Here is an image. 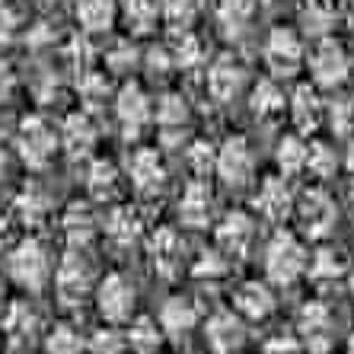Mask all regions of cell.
I'll use <instances>...</instances> for the list:
<instances>
[{
  "label": "cell",
  "mask_w": 354,
  "mask_h": 354,
  "mask_svg": "<svg viewBox=\"0 0 354 354\" xmlns=\"http://www.w3.org/2000/svg\"><path fill=\"white\" fill-rule=\"evenodd\" d=\"M306 67H310V80H313L316 90H335L342 83L348 80L351 74V58H348V51L338 45L335 39H326L310 51V58H306Z\"/></svg>",
  "instance_id": "cell-8"
},
{
  "label": "cell",
  "mask_w": 354,
  "mask_h": 354,
  "mask_svg": "<svg viewBox=\"0 0 354 354\" xmlns=\"http://www.w3.org/2000/svg\"><path fill=\"white\" fill-rule=\"evenodd\" d=\"M102 236L118 249L134 246L144 236V217H140V211L131 205H115L102 217Z\"/></svg>",
  "instance_id": "cell-22"
},
{
  "label": "cell",
  "mask_w": 354,
  "mask_h": 354,
  "mask_svg": "<svg viewBox=\"0 0 354 354\" xmlns=\"http://www.w3.org/2000/svg\"><path fill=\"white\" fill-rule=\"evenodd\" d=\"M214 157H217V147L214 144H207V140H195L189 147V166L195 179L207 176V169H214Z\"/></svg>",
  "instance_id": "cell-42"
},
{
  "label": "cell",
  "mask_w": 354,
  "mask_h": 354,
  "mask_svg": "<svg viewBox=\"0 0 354 354\" xmlns=\"http://www.w3.org/2000/svg\"><path fill=\"white\" fill-rule=\"evenodd\" d=\"M290 122L297 124V134H310L326 122V102L319 99V90L313 83H300L288 99Z\"/></svg>",
  "instance_id": "cell-21"
},
{
  "label": "cell",
  "mask_w": 354,
  "mask_h": 354,
  "mask_svg": "<svg viewBox=\"0 0 354 354\" xmlns=\"http://www.w3.org/2000/svg\"><path fill=\"white\" fill-rule=\"evenodd\" d=\"M160 322V329H163L166 338H189L192 332L198 329V322H201V313H198V306L192 297H182V294H173L166 297L163 306H160V313L153 316Z\"/></svg>",
  "instance_id": "cell-19"
},
{
  "label": "cell",
  "mask_w": 354,
  "mask_h": 354,
  "mask_svg": "<svg viewBox=\"0 0 354 354\" xmlns=\"http://www.w3.org/2000/svg\"><path fill=\"white\" fill-rule=\"evenodd\" d=\"M153 115H157V124H160V131H163V140H179L182 131H185L192 122V109L182 96L169 93V96L160 99V106Z\"/></svg>",
  "instance_id": "cell-29"
},
{
  "label": "cell",
  "mask_w": 354,
  "mask_h": 354,
  "mask_svg": "<svg viewBox=\"0 0 354 354\" xmlns=\"http://www.w3.org/2000/svg\"><path fill=\"white\" fill-rule=\"evenodd\" d=\"M51 272H55V259H51L48 246L39 236H26L17 246L10 249L7 256V278L17 288L39 294L51 284Z\"/></svg>",
  "instance_id": "cell-2"
},
{
  "label": "cell",
  "mask_w": 354,
  "mask_h": 354,
  "mask_svg": "<svg viewBox=\"0 0 354 354\" xmlns=\"http://www.w3.org/2000/svg\"><path fill=\"white\" fill-rule=\"evenodd\" d=\"M345 278H348V290H351V297H354V265H351V268H348V274H345Z\"/></svg>",
  "instance_id": "cell-49"
},
{
  "label": "cell",
  "mask_w": 354,
  "mask_h": 354,
  "mask_svg": "<svg viewBox=\"0 0 354 354\" xmlns=\"http://www.w3.org/2000/svg\"><path fill=\"white\" fill-rule=\"evenodd\" d=\"M7 214H3V211H0V246H3V239H7V230H10V227H7Z\"/></svg>",
  "instance_id": "cell-48"
},
{
  "label": "cell",
  "mask_w": 354,
  "mask_h": 354,
  "mask_svg": "<svg viewBox=\"0 0 354 354\" xmlns=\"http://www.w3.org/2000/svg\"><path fill=\"white\" fill-rule=\"evenodd\" d=\"M249 109H252V115L256 118H278L284 109H288V96L284 90L278 86V80H259L249 93Z\"/></svg>",
  "instance_id": "cell-32"
},
{
  "label": "cell",
  "mask_w": 354,
  "mask_h": 354,
  "mask_svg": "<svg viewBox=\"0 0 354 354\" xmlns=\"http://www.w3.org/2000/svg\"><path fill=\"white\" fill-rule=\"evenodd\" d=\"M19 32V13L10 0H0V41H13Z\"/></svg>",
  "instance_id": "cell-45"
},
{
  "label": "cell",
  "mask_w": 354,
  "mask_h": 354,
  "mask_svg": "<svg viewBox=\"0 0 354 354\" xmlns=\"http://www.w3.org/2000/svg\"><path fill=\"white\" fill-rule=\"evenodd\" d=\"M124 176L131 182V189L138 192L140 198H153L166 189V163L160 157V150L153 147H138L128 157V166H124Z\"/></svg>",
  "instance_id": "cell-12"
},
{
  "label": "cell",
  "mask_w": 354,
  "mask_h": 354,
  "mask_svg": "<svg viewBox=\"0 0 354 354\" xmlns=\"http://www.w3.org/2000/svg\"><path fill=\"white\" fill-rule=\"evenodd\" d=\"M227 268H230V259L223 256L221 249H205V252L192 262V274H195V278H205V281L223 278Z\"/></svg>",
  "instance_id": "cell-38"
},
{
  "label": "cell",
  "mask_w": 354,
  "mask_h": 354,
  "mask_svg": "<svg viewBox=\"0 0 354 354\" xmlns=\"http://www.w3.org/2000/svg\"><path fill=\"white\" fill-rule=\"evenodd\" d=\"M0 329L7 335L10 348H26V345H32V338L39 335V316H35L32 306L13 304L10 313L0 319Z\"/></svg>",
  "instance_id": "cell-27"
},
{
  "label": "cell",
  "mask_w": 354,
  "mask_h": 354,
  "mask_svg": "<svg viewBox=\"0 0 354 354\" xmlns=\"http://www.w3.org/2000/svg\"><path fill=\"white\" fill-rule=\"evenodd\" d=\"M243 83H246V71L233 55H223V58H217L207 67V93L217 102H230L233 96H239Z\"/></svg>",
  "instance_id": "cell-23"
},
{
  "label": "cell",
  "mask_w": 354,
  "mask_h": 354,
  "mask_svg": "<svg viewBox=\"0 0 354 354\" xmlns=\"http://www.w3.org/2000/svg\"><path fill=\"white\" fill-rule=\"evenodd\" d=\"M169 58H173L176 67H192L205 58V51H201V41H198L195 35L182 32L179 39H176V48H169Z\"/></svg>",
  "instance_id": "cell-40"
},
{
  "label": "cell",
  "mask_w": 354,
  "mask_h": 354,
  "mask_svg": "<svg viewBox=\"0 0 354 354\" xmlns=\"http://www.w3.org/2000/svg\"><path fill=\"white\" fill-rule=\"evenodd\" d=\"M96 138H99V131H96V124H93V118L83 115V112H74V115H67L58 144L71 157H86L96 147Z\"/></svg>",
  "instance_id": "cell-24"
},
{
  "label": "cell",
  "mask_w": 354,
  "mask_h": 354,
  "mask_svg": "<svg viewBox=\"0 0 354 354\" xmlns=\"http://www.w3.org/2000/svg\"><path fill=\"white\" fill-rule=\"evenodd\" d=\"M306 153H310V144H306L304 134H284L278 140V150H274V163H278V176L284 179H294V176L306 173Z\"/></svg>",
  "instance_id": "cell-30"
},
{
  "label": "cell",
  "mask_w": 354,
  "mask_h": 354,
  "mask_svg": "<svg viewBox=\"0 0 354 354\" xmlns=\"http://www.w3.org/2000/svg\"><path fill=\"white\" fill-rule=\"evenodd\" d=\"M124 332L118 326H99L86 338V354H124Z\"/></svg>",
  "instance_id": "cell-37"
},
{
  "label": "cell",
  "mask_w": 354,
  "mask_h": 354,
  "mask_svg": "<svg viewBox=\"0 0 354 354\" xmlns=\"http://www.w3.org/2000/svg\"><path fill=\"white\" fill-rule=\"evenodd\" d=\"M61 233H64L71 249L86 252V249L93 246V239L102 233V221L96 217L90 201H74V205H67L64 214H61Z\"/></svg>",
  "instance_id": "cell-18"
},
{
  "label": "cell",
  "mask_w": 354,
  "mask_h": 354,
  "mask_svg": "<svg viewBox=\"0 0 354 354\" xmlns=\"http://www.w3.org/2000/svg\"><path fill=\"white\" fill-rule=\"evenodd\" d=\"M13 211H17V217L26 223V227H39V223L48 221L51 201H48V195H45L39 185H29V189H23L17 195V201H13Z\"/></svg>",
  "instance_id": "cell-33"
},
{
  "label": "cell",
  "mask_w": 354,
  "mask_h": 354,
  "mask_svg": "<svg viewBox=\"0 0 354 354\" xmlns=\"http://www.w3.org/2000/svg\"><path fill=\"white\" fill-rule=\"evenodd\" d=\"M3 173H7V153L0 150V179H3Z\"/></svg>",
  "instance_id": "cell-50"
},
{
  "label": "cell",
  "mask_w": 354,
  "mask_h": 354,
  "mask_svg": "<svg viewBox=\"0 0 354 354\" xmlns=\"http://www.w3.org/2000/svg\"><path fill=\"white\" fill-rule=\"evenodd\" d=\"M348 354H354V332L348 335Z\"/></svg>",
  "instance_id": "cell-51"
},
{
  "label": "cell",
  "mask_w": 354,
  "mask_h": 354,
  "mask_svg": "<svg viewBox=\"0 0 354 354\" xmlns=\"http://www.w3.org/2000/svg\"><path fill=\"white\" fill-rule=\"evenodd\" d=\"M297 351H300V342H297L294 332H288V335L281 332V335L265 342V354H297Z\"/></svg>",
  "instance_id": "cell-46"
},
{
  "label": "cell",
  "mask_w": 354,
  "mask_h": 354,
  "mask_svg": "<svg viewBox=\"0 0 354 354\" xmlns=\"http://www.w3.org/2000/svg\"><path fill=\"white\" fill-rule=\"evenodd\" d=\"M236 316H243L246 322H262L274 313V288L265 278H249L239 281L233 288V306Z\"/></svg>",
  "instance_id": "cell-17"
},
{
  "label": "cell",
  "mask_w": 354,
  "mask_h": 354,
  "mask_svg": "<svg viewBox=\"0 0 354 354\" xmlns=\"http://www.w3.org/2000/svg\"><path fill=\"white\" fill-rule=\"evenodd\" d=\"M304 19H313V32H319L326 39V29L335 19V10H332L329 0H306L304 7Z\"/></svg>",
  "instance_id": "cell-43"
},
{
  "label": "cell",
  "mask_w": 354,
  "mask_h": 354,
  "mask_svg": "<svg viewBox=\"0 0 354 354\" xmlns=\"http://www.w3.org/2000/svg\"><path fill=\"white\" fill-rule=\"evenodd\" d=\"M41 345H45V354H86V338L67 322L51 326L41 338Z\"/></svg>",
  "instance_id": "cell-35"
},
{
  "label": "cell",
  "mask_w": 354,
  "mask_h": 354,
  "mask_svg": "<svg viewBox=\"0 0 354 354\" xmlns=\"http://www.w3.org/2000/svg\"><path fill=\"white\" fill-rule=\"evenodd\" d=\"M252 0H221V19L230 26H246L252 17Z\"/></svg>",
  "instance_id": "cell-44"
},
{
  "label": "cell",
  "mask_w": 354,
  "mask_h": 354,
  "mask_svg": "<svg viewBox=\"0 0 354 354\" xmlns=\"http://www.w3.org/2000/svg\"><path fill=\"white\" fill-rule=\"evenodd\" d=\"M265 64L274 77H294L306 64V48L300 32L290 26H274L265 35Z\"/></svg>",
  "instance_id": "cell-7"
},
{
  "label": "cell",
  "mask_w": 354,
  "mask_h": 354,
  "mask_svg": "<svg viewBox=\"0 0 354 354\" xmlns=\"http://www.w3.org/2000/svg\"><path fill=\"white\" fill-rule=\"evenodd\" d=\"M326 122L335 134H348L354 124V102L351 99H335L332 106H326Z\"/></svg>",
  "instance_id": "cell-41"
},
{
  "label": "cell",
  "mask_w": 354,
  "mask_h": 354,
  "mask_svg": "<svg viewBox=\"0 0 354 354\" xmlns=\"http://www.w3.org/2000/svg\"><path fill=\"white\" fill-rule=\"evenodd\" d=\"M342 166H345L348 173L354 176V138L348 140V150H345V160H342Z\"/></svg>",
  "instance_id": "cell-47"
},
{
  "label": "cell",
  "mask_w": 354,
  "mask_h": 354,
  "mask_svg": "<svg viewBox=\"0 0 354 354\" xmlns=\"http://www.w3.org/2000/svg\"><path fill=\"white\" fill-rule=\"evenodd\" d=\"M93 304H96V313L106 319V326H128L138 313V288L128 274L109 272L96 281Z\"/></svg>",
  "instance_id": "cell-4"
},
{
  "label": "cell",
  "mask_w": 354,
  "mask_h": 354,
  "mask_svg": "<svg viewBox=\"0 0 354 354\" xmlns=\"http://www.w3.org/2000/svg\"><path fill=\"white\" fill-rule=\"evenodd\" d=\"M147 259L150 268L166 281H176L185 268V239L173 227H157L147 239Z\"/></svg>",
  "instance_id": "cell-10"
},
{
  "label": "cell",
  "mask_w": 354,
  "mask_h": 354,
  "mask_svg": "<svg viewBox=\"0 0 354 354\" xmlns=\"http://www.w3.org/2000/svg\"><path fill=\"white\" fill-rule=\"evenodd\" d=\"M306 173L319 182H329L338 173V153L329 144H310V153H306Z\"/></svg>",
  "instance_id": "cell-36"
},
{
  "label": "cell",
  "mask_w": 354,
  "mask_h": 354,
  "mask_svg": "<svg viewBox=\"0 0 354 354\" xmlns=\"http://www.w3.org/2000/svg\"><path fill=\"white\" fill-rule=\"evenodd\" d=\"M118 182H122V173H118L115 163L93 160L90 169H86V195L93 201H112L118 195Z\"/></svg>",
  "instance_id": "cell-31"
},
{
  "label": "cell",
  "mask_w": 354,
  "mask_h": 354,
  "mask_svg": "<svg viewBox=\"0 0 354 354\" xmlns=\"http://www.w3.org/2000/svg\"><path fill=\"white\" fill-rule=\"evenodd\" d=\"M306 262L310 249L290 230H274L262 249V272L272 288H294L300 278H306Z\"/></svg>",
  "instance_id": "cell-1"
},
{
  "label": "cell",
  "mask_w": 354,
  "mask_h": 354,
  "mask_svg": "<svg viewBox=\"0 0 354 354\" xmlns=\"http://www.w3.org/2000/svg\"><path fill=\"white\" fill-rule=\"evenodd\" d=\"M118 13L124 17L128 29L138 32V35L153 32L157 23H160V3L157 0H124V3H118Z\"/></svg>",
  "instance_id": "cell-34"
},
{
  "label": "cell",
  "mask_w": 354,
  "mask_h": 354,
  "mask_svg": "<svg viewBox=\"0 0 354 354\" xmlns=\"http://www.w3.org/2000/svg\"><path fill=\"white\" fill-rule=\"evenodd\" d=\"M115 118L128 134H138L147 128V122L153 118V102L140 83H124L115 93Z\"/></svg>",
  "instance_id": "cell-20"
},
{
  "label": "cell",
  "mask_w": 354,
  "mask_h": 354,
  "mask_svg": "<svg viewBox=\"0 0 354 354\" xmlns=\"http://www.w3.org/2000/svg\"><path fill=\"white\" fill-rule=\"evenodd\" d=\"M51 288H55L61 306H80L83 300H90L93 290H96V268H93L90 256L80 249H67L55 262Z\"/></svg>",
  "instance_id": "cell-3"
},
{
  "label": "cell",
  "mask_w": 354,
  "mask_h": 354,
  "mask_svg": "<svg viewBox=\"0 0 354 354\" xmlns=\"http://www.w3.org/2000/svg\"><path fill=\"white\" fill-rule=\"evenodd\" d=\"M294 217L304 223V233L313 239H326L335 227V201L322 189H310L294 201Z\"/></svg>",
  "instance_id": "cell-13"
},
{
  "label": "cell",
  "mask_w": 354,
  "mask_h": 354,
  "mask_svg": "<svg viewBox=\"0 0 354 354\" xmlns=\"http://www.w3.org/2000/svg\"><path fill=\"white\" fill-rule=\"evenodd\" d=\"M201 332H205V345L214 354H236L246 345V319L227 310V306L207 316Z\"/></svg>",
  "instance_id": "cell-15"
},
{
  "label": "cell",
  "mask_w": 354,
  "mask_h": 354,
  "mask_svg": "<svg viewBox=\"0 0 354 354\" xmlns=\"http://www.w3.org/2000/svg\"><path fill=\"white\" fill-rule=\"evenodd\" d=\"M17 150H19V157H23L26 166L45 169V166L55 160V153H58V134H55V128H51L45 118L32 115L19 124Z\"/></svg>",
  "instance_id": "cell-9"
},
{
  "label": "cell",
  "mask_w": 354,
  "mask_h": 354,
  "mask_svg": "<svg viewBox=\"0 0 354 354\" xmlns=\"http://www.w3.org/2000/svg\"><path fill=\"white\" fill-rule=\"evenodd\" d=\"M74 17L83 32H109L118 19V0H74Z\"/></svg>",
  "instance_id": "cell-26"
},
{
  "label": "cell",
  "mask_w": 354,
  "mask_h": 354,
  "mask_svg": "<svg viewBox=\"0 0 354 354\" xmlns=\"http://www.w3.org/2000/svg\"><path fill=\"white\" fill-rule=\"evenodd\" d=\"M214 173L227 189H246L256 182V150L243 134H230L217 147Z\"/></svg>",
  "instance_id": "cell-5"
},
{
  "label": "cell",
  "mask_w": 354,
  "mask_h": 354,
  "mask_svg": "<svg viewBox=\"0 0 354 354\" xmlns=\"http://www.w3.org/2000/svg\"><path fill=\"white\" fill-rule=\"evenodd\" d=\"M351 265L345 262L342 249L335 246H319L316 252H310V262H306V278L326 288V284H335L338 278H345Z\"/></svg>",
  "instance_id": "cell-25"
},
{
  "label": "cell",
  "mask_w": 354,
  "mask_h": 354,
  "mask_svg": "<svg viewBox=\"0 0 354 354\" xmlns=\"http://www.w3.org/2000/svg\"><path fill=\"white\" fill-rule=\"evenodd\" d=\"M259 236V221L249 211H227V214L217 221V230H214V239H217V249L223 256H246L252 243Z\"/></svg>",
  "instance_id": "cell-14"
},
{
  "label": "cell",
  "mask_w": 354,
  "mask_h": 354,
  "mask_svg": "<svg viewBox=\"0 0 354 354\" xmlns=\"http://www.w3.org/2000/svg\"><path fill=\"white\" fill-rule=\"evenodd\" d=\"M195 13H198L195 0H163L160 3V19H166L176 29H185L195 19Z\"/></svg>",
  "instance_id": "cell-39"
},
{
  "label": "cell",
  "mask_w": 354,
  "mask_h": 354,
  "mask_svg": "<svg viewBox=\"0 0 354 354\" xmlns=\"http://www.w3.org/2000/svg\"><path fill=\"white\" fill-rule=\"evenodd\" d=\"M45 3H55V0H45Z\"/></svg>",
  "instance_id": "cell-53"
},
{
  "label": "cell",
  "mask_w": 354,
  "mask_h": 354,
  "mask_svg": "<svg viewBox=\"0 0 354 354\" xmlns=\"http://www.w3.org/2000/svg\"><path fill=\"white\" fill-rule=\"evenodd\" d=\"M351 223H354V205H351Z\"/></svg>",
  "instance_id": "cell-52"
},
{
  "label": "cell",
  "mask_w": 354,
  "mask_h": 354,
  "mask_svg": "<svg viewBox=\"0 0 354 354\" xmlns=\"http://www.w3.org/2000/svg\"><path fill=\"white\" fill-rule=\"evenodd\" d=\"M214 192L205 179H192L179 195V205H176V214L179 223L189 227V230H207L214 223Z\"/></svg>",
  "instance_id": "cell-16"
},
{
  "label": "cell",
  "mask_w": 354,
  "mask_h": 354,
  "mask_svg": "<svg viewBox=\"0 0 354 354\" xmlns=\"http://www.w3.org/2000/svg\"><path fill=\"white\" fill-rule=\"evenodd\" d=\"M294 189L284 176H265L256 185V195H252V207L256 214L268 223H284L288 217H294Z\"/></svg>",
  "instance_id": "cell-11"
},
{
  "label": "cell",
  "mask_w": 354,
  "mask_h": 354,
  "mask_svg": "<svg viewBox=\"0 0 354 354\" xmlns=\"http://www.w3.org/2000/svg\"><path fill=\"white\" fill-rule=\"evenodd\" d=\"M166 335L153 316H134L124 329V348L131 354H160Z\"/></svg>",
  "instance_id": "cell-28"
},
{
  "label": "cell",
  "mask_w": 354,
  "mask_h": 354,
  "mask_svg": "<svg viewBox=\"0 0 354 354\" xmlns=\"http://www.w3.org/2000/svg\"><path fill=\"white\" fill-rule=\"evenodd\" d=\"M294 335L300 342V348H306L310 354H329V348L335 345V316L322 300H306L297 313Z\"/></svg>",
  "instance_id": "cell-6"
}]
</instances>
